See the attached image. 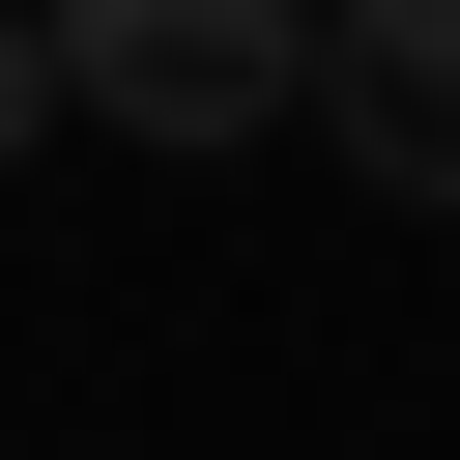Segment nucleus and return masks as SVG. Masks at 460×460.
I'll return each instance as SVG.
<instances>
[{"label": "nucleus", "mask_w": 460, "mask_h": 460, "mask_svg": "<svg viewBox=\"0 0 460 460\" xmlns=\"http://www.w3.org/2000/svg\"><path fill=\"white\" fill-rule=\"evenodd\" d=\"M316 29L345 0H58V86H86V144H288Z\"/></svg>", "instance_id": "obj_1"}, {"label": "nucleus", "mask_w": 460, "mask_h": 460, "mask_svg": "<svg viewBox=\"0 0 460 460\" xmlns=\"http://www.w3.org/2000/svg\"><path fill=\"white\" fill-rule=\"evenodd\" d=\"M316 144L460 230V0H345V29H316Z\"/></svg>", "instance_id": "obj_2"}, {"label": "nucleus", "mask_w": 460, "mask_h": 460, "mask_svg": "<svg viewBox=\"0 0 460 460\" xmlns=\"http://www.w3.org/2000/svg\"><path fill=\"white\" fill-rule=\"evenodd\" d=\"M58 115H86V86H58V0H0V172H29Z\"/></svg>", "instance_id": "obj_3"}]
</instances>
